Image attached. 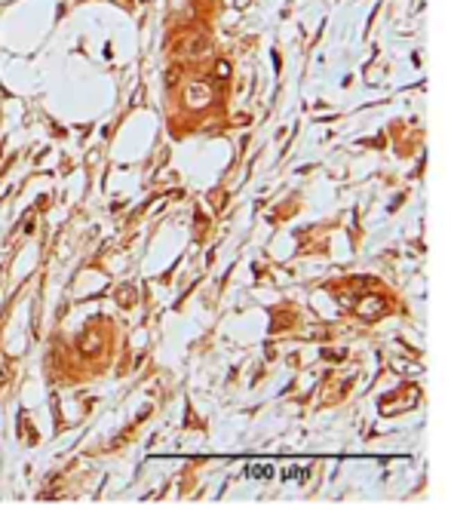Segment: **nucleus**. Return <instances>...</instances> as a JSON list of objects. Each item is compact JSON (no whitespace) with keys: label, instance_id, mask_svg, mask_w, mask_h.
<instances>
[{"label":"nucleus","instance_id":"nucleus-1","mask_svg":"<svg viewBox=\"0 0 451 525\" xmlns=\"http://www.w3.org/2000/svg\"><path fill=\"white\" fill-rule=\"evenodd\" d=\"M203 102H209V89H206L203 83H191L188 87V105L191 108H197V105H203Z\"/></svg>","mask_w":451,"mask_h":525},{"label":"nucleus","instance_id":"nucleus-2","mask_svg":"<svg viewBox=\"0 0 451 525\" xmlns=\"http://www.w3.org/2000/svg\"><path fill=\"white\" fill-rule=\"evenodd\" d=\"M206 49H209V37H206V34H197V40H193V44H191L188 55H191V59H197V55H203Z\"/></svg>","mask_w":451,"mask_h":525},{"label":"nucleus","instance_id":"nucleus-3","mask_svg":"<svg viewBox=\"0 0 451 525\" xmlns=\"http://www.w3.org/2000/svg\"><path fill=\"white\" fill-rule=\"evenodd\" d=\"M378 310H381V301H378V298H365L362 308H360V314H362V317H375Z\"/></svg>","mask_w":451,"mask_h":525}]
</instances>
